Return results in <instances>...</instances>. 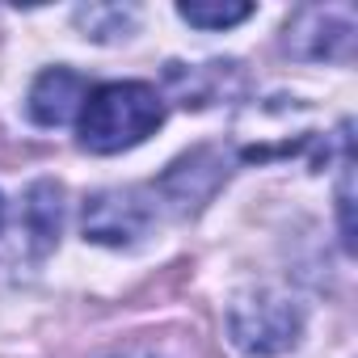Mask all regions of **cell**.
I'll return each instance as SVG.
<instances>
[{"label":"cell","instance_id":"2","mask_svg":"<svg viewBox=\"0 0 358 358\" xmlns=\"http://www.w3.org/2000/svg\"><path fill=\"white\" fill-rule=\"evenodd\" d=\"M303 329V316L291 299L274 295V291H257V295H241L228 308V333L245 354H282L295 345Z\"/></svg>","mask_w":358,"mask_h":358},{"label":"cell","instance_id":"5","mask_svg":"<svg viewBox=\"0 0 358 358\" xmlns=\"http://www.w3.org/2000/svg\"><path fill=\"white\" fill-rule=\"evenodd\" d=\"M85 97H89L85 76H76L72 68H51V72H43V76L34 80L26 110H30V118H34L38 127H64V122L85 106Z\"/></svg>","mask_w":358,"mask_h":358},{"label":"cell","instance_id":"1","mask_svg":"<svg viewBox=\"0 0 358 358\" xmlns=\"http://www.w3.org/2000/svg\"><path fill=\"white\" fill-rule=\"evenodd\" d=\"M164 122V97L143 80H110L89 89L80 106V143L97 156L143 143Z\"/></svg>","mask_w":358,"mask_h":358},{"label":"cell","instance_id":"10","mask_svg":"<svg viewBox=\"0 0 358 358\" xmlns=\"http://www.w3.org/2000/svg\"><path fill=\"white\" fill-rule=\"evenodd\" d=\"M0 228H5V199H0Z\"/></svg>","mask_w":358,"mask_h":358},{"label":"cell","instance_id":"4","mask_svg":"<svg viewBox=\"0 0 358 358\" xmlns=\"http://www.w3.org/2000/svg\"><path fill=\"white\" fill-rule=\"evenodd\" d=\"M303 38H312V47L299 59H350L354 13L350 9H299L287 22V47H299Z\"/></svg>","mask_w":358,"mask_h":358},{"label":"cell","instance_id":"8","mask_svg":"<svg viewBox=\"0 0 358 358\" xmlns=\"http://www.w3.org/2000/svg\"><path fill=\"white\" fill-rule=\"evenodd\" d=\"M177 17L199 30H228L253 17V5H177Z\"/></svg>","mask_w":358,"mask_h":358},{"label":"cell","instance_id":"6","mask_svg":"<svg viewBox=\"0 0 358 358\" xmlns=\"http://www.w3.org/2000/svg\"><path fill=\"white\" fill-rule=\"evenodd\" d=\"M59 211H64L59 207V186L55 182H38L30 190V199H26V232L34 236L38 253L59 241Z\"/></svg>","mask_w":358,"mask_h":358},{"label":"cell","instance_id":"3","mask_svg":"<svg viewBox=\"0 0 358 358\" xmlns=\"http://www.w3.org/2000/svg\"><path fill=\"white\" fill-rule=\"evenodd\" d=\"M152 215L139 190H101L85 203V236L97 245H131L152 228Z\"/></svg>","mask_w":358,"mask_h":358},{"label":"cell","instance_id":"9","mask_svg":"<svg viewBox=\"0 0 358 358\" xmlns=\"http://www.w3.org/2000/svg\"><path fill=\"white\" fill-rule=\"evenodd\" d=\"M110 358H160V354H152V350H122V354H110Z\"/></svg>","mask_w":358,"mask_h":358},{"label":"cell","instance_id":"7","mask_svg":"<svg viewBox=\"0 0 358 358\" xmlns=\"http://www.w3.org/2000/svg\"><path fill=\"white\" fill-rule=\"evenodd\" d=\"M76 26L85 30V38H97V43L127 38V30L135 26V9H118V5H89V9H76Z\"/></svg>","mask_w":358,"mask_h":358}]
</instances>
